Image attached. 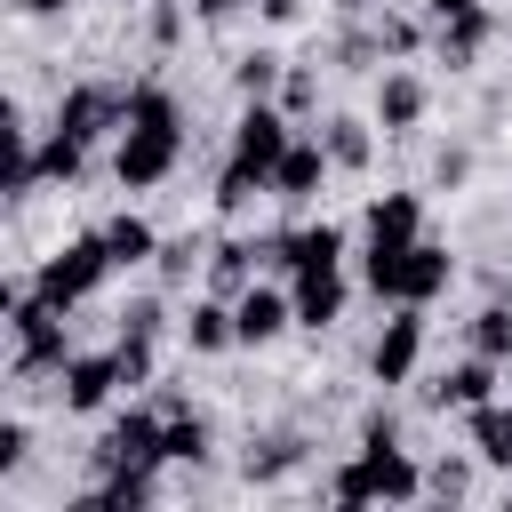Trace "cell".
<instances>
[{
  "mask_svg": "<svg viewBox=\"0 0 512 512\" xmlns=\"http://www.w3.org/2000/svg\"><path fill=\"white\" fill-rule=\"evenodd\" d=\"M192 152V128H184V96L160 80V72H136L128 80V120L112 136V184L120 192H160Z\"/></svg>",
  "mask_w": 512,
  "mask_h": 512,
  "instance_id": "obj_1",
  "label": "cell"
},
{
  "mask_svg": "<svg viewBox=\"0 0 512 512\" xmlns=\"http://www.w3.org/2000/svg\"><path fill=\"white\" fill-rule=\"evenodd\" d=\"M352 280H360V296H376V304H440V296L456 288V248L432 240V232L408 240V248H360Z\"/></svg>",
  "mask_w": 512,
  "mask_h": 512,
  "instance_id": "obj_2",
  "label": "cell"
},
{
  "mask_svg": "<svg viewBox=\"0 0 512 512\" xmlns=\"http://www.w3.org/2000/svg\"><path fill=\"white\" fill-rule=\"evenodd\" d=\"M320 496L328 504H424V464L416 448H352L320 472Z\"/></svg>",
  "mask_w": 512,
  "mask_h": 512,
  "instance_id": "obj_3",
  "label": "cell"
},
{
  "mask_svg": "<svg viewBox=\"0 0 512 512\" xmlns=\"http://www.w3.org/2000/svg\"><path fill=\"white\" fill-rule=\"evenodd\" d=\"M112 280V248H104V232H64L56 248H40L32 256V288L56 304V312H80V304H96V288Z\"/></svg>",
  "mask_w": 512,
  "mask_h": 512,
  "instance_id": "obj_4",
  "label": "cell"
},
{
  "mask_svg": "<svg viewBox=\"0 0 512 512\" xmlns=\"http://www.w3.org/2000/svg\"><path fill=\"white\" fill-rule=\"evenodd\" d=\"M88 472H96V480H104V472H168V416L128 392V408L104 416V432H96V448H88Z\"/></svg>",
  "mask_w": 512,
  "mask_h": 512,
  "instance_id": "obj_5",
  "label": "cell"
},
{
  "mask_svg": "<svg viewBox=\"0 0 512 512\" xmlns=\"http://www.w3.org/2000/svg\"><path fill=\"white\" fill-rule=\"evenodd\" d=\"M424 312L432 304H384V320H376V336L360 352V368H368L376 392H408L424 376V344H432V320Z\"/></svg>",
  "mask_w": 512,
  "mask_h": 512,
  "instance_id": "obj_6",
  "label": "cell"
},
{
  "mask_svg": "<svg viewBox=\"0 0 512 512\" xmlns=\"http://www.w3.org/2000/svg\"><path fill=\"white\" fill-rule=\"evenodd\" d=\"M120 120H128V80H96V72L64 80L56 104H48V128H64V136L88 144V152H104V144L120 136Z\"/></svg>",
  "mask_w": 512,
  "mask_h": 512,
  "instance_id": "obj_7",
  "label": "cell"
},
{
  "mask_svg": "<svg viewBox=\"0 0 512 512\" xmlns=\"http://www.w3.org/2000/svg\"><path fill=\"white\" fill-rule=\"evenodd\" d=\"M304 128L280 112V96H248L240 112H232V136H224V160H240V168H256L264 184H272V168H280V152L296 144Z\"/></svg>",
  "mask_w": 512,
  "mask_h": 512,
  "instance_id": "obj_8",
  "label": "cell"
},
{
  "mask_svg": "<svg viewBox=\"0 0 512 512\" xmlns=\"http://www.w3.org/2000/svg\"><path fill=\"white\" fill-rule=\"evenodd\" d=\"M112 400H128V376H120V344H80L56 376V408L64 416H104Z\"/></svg>",
  "mask_w": 512,
  "mask_h": 512,
  "instance_id": "obj_9",
  "label": "cell"
},
{
  "mask_svg": "<svg viewBox=\"0 0 512 512\" xmlns=\"http://www.w3.org/2000/svg\"><path fill=\"white\" fill-rule=\"evenodd\" d=\"M368 120H376L384 136H416V128L432 120V80H424L416 64H384V72L368 80Z\"/></svg>",
  "mask_w": 512,
  "mask_h": 512,
  "instance_id": "obj_10",
  "label": "cell"
},
{
  "mask_svg": "<svg viewBox=\"0 0 512 512\" xmlns=\"http://www.w3.org/2000/svg\"><path fill=\"white\" fill-rule=\"evenodd\" d=\"M504 32V16L488 8V0H472V8H456V16H432V64L440 72H480V56H488V40Z\"/></svg>",
  "mask_w": 512,
  "mask_h": 512,
  "instance_id": "obj_11",
  "label": "cell"
},
{
  "mask_svg": "<svg viewBox=\"0 0 512 512\" xmlns=\"http://www.w3.org/2000/svg\"><path fill=\"white\" fill-rule=\"evenodd\" d=\"M328 176H336V160H328V144L304 128V136L280 152V168H272V208H280V216H304V208H320Z\"/></svg>",
  "mask_w": 512,
  "mask_h": 512,
  "instance_id": "obj_12",
  "label": "cell"
},
{
  "mask_svg": "<svg viewBox=\"0 0 512 512\" xmlns=\"http://www.w3.org/2000/svg\"><path fill=\"white\" fill-rule=\"evenodd\" d=\"M352 288H360V280H352L344 264H296V272H288V296H296V328H304V336H328V328L344 320Z\"/></svg>",
  "mask_w": 512,
  "mask_h": 512,
  "instance_id": "obj_13",
  "label": "cell"
},
{
  "mask_svg": "<svg viewBox=\"0 0 512 512\" xmlns=\"http://www.w3.org/2000/svg\"><path fill=\"white\" fill-rule=\"evenodd\" d=\"M408 240H424V192L416 184L368 192L360 200V248H408Z\"/></svg>",
  "mask_w": 512,
  "mask_h": 512,
  "instance_id": "obj_14",
  "label": "cell"
},
{
  "mask_svg": "<svg viewBox=\"0 0 512 512\" xmlns=\"http://www.w3.org/2000/svg\"><path fill=\"white\" fill-rule=\"evenodd\" d=\"M232 320H240V352L280 344V336L296 328V296H288V280H248V288L232 296Z\"/></svg>",
  "mask_w": 512,
  "mask_h": 512,
  "instance_id": "obj_15",
  "label": "cell"
},
{
  "mask_svg": "<svg viewBox=\"0 0 512 512\" xmlns=\"http://www.w3.org/2000/svg\"><path fill=\"white\" fill-rule=\"evenodd\" d=\"M496 376H504V360H488V352H464V360H448V368H432V376H416V384H424V408H448V416H464V408L496 400Z\"/></svg>",
  "mask_w": 512,
  "mask_h": 512,
  "instance_id": "obj_16",
  "label": "cell"
},
{
  "mask_svg": "<svg viewBox=\"0 0 512 512\" xmlns=\"http://www.w3.org/2000/svg\"><path fill=\"white\" fill-rule=\"evenodd\" d=\"M176 336H184V352H192V360H224V352H240V320H232V296L200 288V296L184 304Z\"/></svg>",
  "mask_w": 512,
  "mask_h": 512,
  "instance_id": "obj_17",
  "label": "cell"
},
{
  "mask_svg": "<svg viewBox=\"0 0 512 512\" xmlns=\"http://www.w3.org/2000/svg\"><path fill=\"white\" fill-rule=\"evenodd\" d=\"M304 456H312V440H304L296 424L248 432V440H240V480H248V488H280V480H288V472H296Z\"/></svg>",
  "mask_w": 512,
  "mask_h": 512,
  "instance_id": "obj_18",
  "label": "cell"
},
{
  "mask_svg": "<svg viewBox=\"0 0 512 512\" xmlns=\"http://www.w3.org/2000/svg\"><path fill=\"white\" fill-rule=\"evenodd\" d=\"M312 136L328 144L336 176H368V168H376V136H384V128H376L368 112H320V120H312Z\"/></svg>",
  "mask_w": 512,
  "mask_h": 512,
  "instance_id": "obj_19",
  "label": "cell"
},
{
  "mask_svg": "<svg viewBox=\"0 0 512 512\" xmlns=\"http://www.w3.org/2000/svg\"><path fill=\"white\" fill-rule=\"evenodd\" d=\"M464 448H472L488 472H512V400H504V392L480 400V408H464Z\"/></svg>",
  "mask_w": 512,
  "mask_h": 512,
  "instance_id": "obj_20",
  "label": "cell"
},
{
  "mask_svg": "<svg viewBox=\"0 0 512 512\" xmlns=\"http://www.w3.org/2000/svg\"><path fill=\"white\" fill-rule=\"evenodd\" d=\"M328 72H344V80H376V72H384L376 16H344V32L328 40Z\"/></svg>",
  "mask_w": 512,
  "mask_h": 512,
  "instance_id": "obj_21",
  "label": "cell"
},
{
  "mask_svg": "<svg viewBox=\"0 0 512 512\" xmlns=\"http://www.w3.org/2000/svg\"><path fill=\"white\" fill-rule=\"evenodd\" d=\"M96 232H104V248H112V272H152V256H160V232H152V216L120 208V216H104Z\"/></svg>",
  "mask_w": 512,
  "mask_h": 512,
  "instance_id": "obj_22",
  "label": "cell"
},
{
  "mask_svg": "<svg viewBox=\"0 0 512 512\" xmlns=\"http://www.w3.org/2000/svg\"><path fill=\"white\" fill-rule=\"evenodd\" d=\"M160 488H168V472H104V480L80 496V512H152Z\"/></svg>",
  "mask_w": 512,
  "mask_h": 512,
  "instance_id": "obj_23",
  "label": "cell"
},
{
  "mask_svg": "<svg viewBox=\"0 0 512 512\" xmlns=\"http://www.w3.org/2000/svg\"><path fill=\"white\" fill-rule=\"evenodd\" d=\"M344 248H352V232H344L336 216H320V224H288V248H280V280H288L296 264H344Z\"/></svg>",
  "mask_w": 512,
  "mask_h": 512,
  "instance_id": "obj_24",
  "label": "cell"
},
{
  "mask_svg": "<svg viewBox=\"0 0 512 512\" xmlns=\"http://www.w3.org/2000/svg\"><path fill=\"white\" fill-rule=\"evenodd\" d=\"M216 464V416L208 408H176L168 416V472H200Z\"/></svg>",
  "mask_w": 512,
  "mask_h": 512,
  "instance_id": "obj_25",
  "label": "cell"
},
{
  "mask_svg": "<svg viewBox=\"0 0 512 512\" xmlns=\"http://www.w3.org/2000/svg\"><path fill=\"white\" fill-rule=\"evenodd\" d=\"M88 168H96L88 144H72L64 128H40V192H72V184H88Z\"/></svg>",
  "mask_w": 512,
  "mask_h": 512,
  "instance_id": "obj_26",
  "label": "cell"
},
{
  "mask_svg": "<svg viewBox=\"0 0 512 512\" xmlns=\"http://www.w3.org/2000/svg\"><path fill=\"white\" fill-rule=\"evenodd\" d=\"M192 272H208V240H200V232H168V240H160V256H152V280H160L168 296H184V288H192Z\"/></svg>",
  "mask_w": 512,
  "mask_h": 512,
  "instance_id": "obj_27",
  "label": "cell"
},
{
  "mask_svg": "<svg viewBox=\"0 0 512 512\" xmlns=\"http://www.w3.org/2000/svg\"><path fill=\"white\" fill-rule=\"evenodd\" d=\"M376 40H384V64H408L416 48H432V16L424 8H376Z\"/></svg>",
  "mask_w": 512,
  "mask_h": 512,
  "instance_id": "obj_28",
  "label": "cell"
},
{
  "mask_svg": "<svg viewBox=\"0 0 512 512\" xmlns=\"http://www.w3.org/2000/svg\"><path fill=\"white\" fill-rule=\"evenodd\" d=\"M464 352H488V360L512 368V304H504V296H488V304L464 320Z\"/></svg>",
  "mask_w": 512,
  "mask_h": 512,
  "instance_id": "obj_29",
  "label": "cell"
},
{
  "mask_svg": "<svg viewBox=\"0 0 512 512\" xmlns=\"http://www.w3.org/2000/svg\"><path fill=\"white\" fill-rule=\"evenodd\" d=\"M280 72H288L280 48H240V56H232V96H240V104H248V96H280Z\"/></svg>",
  "mask_w": 512,
  "mask_h": 512,
  "instance_id": "obj_30",
  "label": "cell"
},
{
  "mask_svg": "<svg viewBox=\"0 0 512 512\" xmlns=\"http://www.w3.org/2000/svg\"><path fill=\"white\" fill-rule=\"evenodd\" d=\"M480 472H488V464H480L472 448H464V456H440V464H424V496H432V504H464Z\"/></svg>",
  "mask_w": 512,
  "mask_h": 512,
  "instance_id": "obj_31",
  "label": "cell"
},
{
  "mask_svg": "<svg viewBox=\"0 0 512 512\" xmlns=\"http://www.w3.org/2000/svg\"><path fill=\"white\" fill-rule=\"evenodd\" d=\"M112 336H168V288L152 280L144 296H128V304L112 312Z\"/></svg>",
  "mask_w": 512,
  "mask_h": 512,
  "instance_id": "obj_32",
  "label": "cell"
},
{
  "mask_svg": "<svg viewBox=\"0 0 512 512\" xmlns=\"http://www.w3.org/2000/svg\"><path fill=\"white\" fill-rule=\"evenodd\" d=\"M184 24H200L192 0H152V8H144V48H152V56H176V48H184Z\"/></svg>",
  "mask_w": 512,
  "mask_h": 512,
  "instance_id": "obj_33",
  "label": "cell"
},
{
  "mask_svg": "<svg viewBox=\"0 0 512 512\" xmlns=\"http://www.w3.org/2000/svg\"><path fill=\"white\" fill-rule=\"evenodd\" d=\"M280 112H288L296 128L320 120V64H288V72H280Z\"/></svg>",
  "mask_w": 512,
  "mask_h": 512,
  "instance_id": "obj_34",
  "label": "cell"
},
{
  "mask_svg": "<svg viewBox=\"0 0 512 512\" xmlns=\"http://www.w3.org/2000/svg\"><path fill=\"white\" fill-rule=\"evenodd\" d=\"M352 448H400V408H392V392H376V400L360 408V424H352Z\"/></svg>",
  "mask_w": 512,
  "mask_h": 512,
  "instance_id": "obj_35",
  "label": "cell"
},
{
  "mask_svg": "<svg viewBox=\"0 0 512 512\" xmlns=\"http://www.w3.org/2000/svg\"><path fill=\"white\" fill-rule=\"evenodd\" d=\"M472 184V144H440L432 152V192H464Z\"/></svg>",
  "mask_w": 512,
  "mask_h": 512,
  "instance_id": "obj_36",
  "label": "cell"
},
{
  "mask_svg": "<svg viewBox=\"0 0 512 512\" xmlns=\"http://www.w3.org/2000/svg\"><path fill=\"white\" fill-rule=\"evenodd\" d=\"M32 464V424L24 416H0V480H16Z\"/></svg>",
  "mask_w": 512,
  "mask_h": 512,
  "instance_id": "obj_37",
  "label": "cell"
},
{
  "mask_svg": "<svg viewBox=\"0 0 512 512\" xmlns=\"http://www.w3.org/2000/svg\"><path fill=\"white\" fill-rule=\"evenodd\" d=\"M304 16V0H256V24H272V32H288Z\"/></svg>",
  "mask_w": 512,
  "mask_h": 512,
  "instance_id": "obj_38",
  "label": "cell"
},
{
  "mask_svg": "<svg viewBox=\"0 0 512 512\" xmlns=\"http://www.w3.org/2000/svg\"><path fill=\"white\" fill-rule=\"evenodd\" d=\"M240 8H256V0H192V16H200V24H232Z\"/></svg>",
  "mask_w": 512,
  "mask_h": 512,
  "instance_id": "obj_39",
  "label": "cell"
},
{
  "mask_svg": "<svg viewBox=\"0 0 512 512\" xmlns=\"http://www.w3.org/2000/svg\"><path fill=\"white\" fill-rule=\"evenodd\" d=\"M8 8H16V16H32V24H48V16H72L80 0H8Z\"/></svg>",
  "mask_w": 512,
  "mask_h": 512,
  "instance_id": "obj_40",
  "label": "cell"
},
{
  "mask_svg": "<svg viewBox=\"0 0 512 512\" xmlns=\"http://www.w3.org/2000/svg\"><path fill=\"white\" fill-rule=\"evenodd\" d=\"M424 16H456V8H472V0H416Z\"/></svg>",
  "mask_w": 512,
  "mask_h": 512,
  "instance_id": "obj_41",
  "label": "cell"
},
{
  "mask_svg": "<svg viewBox=\"0 0 512 512\" xmlns=\"http://www.w3.org/2000/svg\"><path fill=\"white\" fill-rule=\"evenodd\" d=\"M384 0H336V16H376Z\"/></svg>",
  "mask_w": 512,
  "mask_h": 512,
  "instance_id": "obj_42",
  "label": "cell"
},
{
  "mask_svg": "<svg viewBox=\"0 0 512 512\" xmlns=\"http://www.w3.org/2000/svg\"><path fill=\"white\" fill-rule=\"evenodd\" d=\"M136 8H152V0H136Z\"/></svg>",
  "mask_w": 512,
  "mask_h": 512,
  "instance_id": "obj_43",
  "label": "cell"
}]
</instances>
